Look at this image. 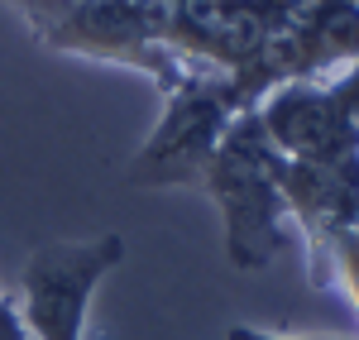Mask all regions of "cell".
Segmentation results:
<instances>
[{
    "instance_id": "3957f363",
    "label": "cell",
    "mask_w": 359,
    "mask_h": 340,
    "mask_svg": "<svg viewBox=\"0 0 359 340\" xmlns=\"http://www.w3.org/2000/svg\"><path fill=\"white\" fill-rule=\"evenodd\" d=\"M240 115L235 86L225 72L187 62L182 77L163 86V115L125 163L130 187H196L216 158L230 120Z\"/></svg>"
},
{
    "instance_id": "6da1fadb",
    "label": "cell",
    "mask_w": 359,
    "mask_h": 340,
    "mask_svg": "<svg viewBox=\"0 0 359 340\" xmlns=\"http://www.w3.org/2000/svg\"><path fill=\"white\" fill-rule=\"evenodd\" d=\"M287 158L273 149L264 135L259 115L240 111L225 130L216 158L201 172V192L216 201L221 211V235H225V259L240 273L269 268L287 240V192H283Z\"/></svg>"
},
{
    "instance_id": "52a82bcc",
    "label": "cell",
    "mask_w": 359,
    "mask_h": 340,
    "mask_svg": "<svg viewBox=\"0 0 359 340\" xmlns=\"http://www.w3.org/2000/svg\"><path fill=\"white\" fill-rule=\"evenodd\" d=\"M225 340H359V336H297V331H259V326H230Z\"/></svg>"
},
{
    "instance_id": "9c48e42d",
    "label": "cell",
    "mask_w": 359,
    "mask_h": 340,
    "mask_svg": "<svg viewBox=\"0 0 359 340\" xmlns=\"http://www.w3.org/2000/svg\"><path fill=\"white\" fill-rule=\"evenodd\" d=\"M355 5H359V0H355Z\"/></svg>"
},
{
    "instance_id": "277c9868",
    "label": "cell",
    "mask_w": 359,
    "mask_h": 340,
    "mask_svg": "<svg viewBox=\"0 0 359 340\" xmlns=\"http://www.w3.org/2000/svg\"><path fill=\"white\" fill-rule=\"evenodd\" d=\"M125 264V240H57L39 245L20 268V283L10 292L20 326L29 340H86L91 302L101 283Z\"/></svg>"
},
{
    "instance_id": "8992f818",
    "label": "cell",
    "mask_w": 359,
    "mask_h": 340,
    "mask_svg": "<svg viewBox=\"0 0 359 340\" xmlns=\"http://www.w3.org/2000/svg\"><path fill=\"white\" fill-rule=\"evenodd\" d=\"M306 245V273L311 287H335L359 321V221L321 226L302 235Z\"/></svg>"
},
{
    "instance_id": "ba28073f",
    "label": "cell",
    "mask_w": 359,
    "mask_h": 340,
    "mask_svg": "<svg viewBox=\"0 0 359 340\" xmlns=\"http://www.w3.org/2000/svg\"><path fill=\"white\" fill-rule=\"evenodd\" d=\"M0 340H29L25 326H20V312H15V302H10L5 287H0Z\"/></svg>"
},
{
    "instance_id": "5b68a950",
    "label": "cell",
    "mask_w": 359,
    "mask_h": 340,
    "mask_svg": "<svg viewBox=\"0 0 359 340\" xmlns=\"http://www.w3.org/2000/svg\"><path fill=\"white\" fill-rule=\"evenodd\" d=\"M259 125L287 163H355L359 158V62L335 77H297L273 86Z\"/></svg>"
},
{
    "instance_id": "7a4b0ae2",
    "label": "cell",
    "mask_w": 359,
    "mask_h": 340,
    "mask_svg": "<svg viewBox=\"0 0 359 340\" xmlns=\"http://www.w3.org/2000/svg\"><path fill=\"white\" fill-rule=\"evenodd\" d=\"M0 5H10L25 20L39 48L139 72L158 91L172 86L187 67V57L163 48L144 0H0Z\"/></svg>"
}]
</instances>
